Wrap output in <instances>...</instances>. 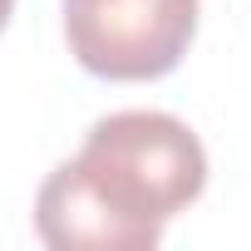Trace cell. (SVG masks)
I'll list each match as a JSON object with an SVG mask.
<instances>
[{"mask_svg":"<svg viewBox=\"0 0 251 251\" xmlns=\"http://www.w3.org/2000/svg\"><path fill=\"white\" fill-rule=\"evenodd\" d=\"M207 187V148L163 108L99 118L84 148L35 197V231L54 251H153L163 226Z\"/></svg>","mask_w":251,"mask_h":251,"instance_id":"cell-1","label":"cell"},{"mask_svg":"<svg viewBox=\"0 0 251 251\" xmlns=\"http://www.w3.org/2000/svg\"><path fill=\"white\" fill-rule=\"evenodd\" d=\"M197 35V0H64L69 54L113 84L163 79Z\"/></svg>","mask_w":251,"mask_h":251,"instance_id":"cell-2","label":"cell"},{"mask_svg":"<svg viewBox=\"0 0 251 251\" xmlns=\"http://www.w3.org/2000/svg\"><path fill=\"white\" fill-rule=\"evenodd\" d=\"M10 15H15V0H0V30L10 25Z\"/></svg>","mask_w":251,"mask_h":251,"instance_id":"cell-3","label":"cell"}]
</instances>
